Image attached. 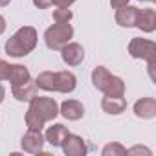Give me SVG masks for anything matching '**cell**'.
Wrapping results in <instances>:
<instances>
[{
	"label": "cell",
	"mask_w": 156,
	"mask_h": 156,
	"mask_svg": "<svg viewBox=\"0 0 156 156\" xmlns=\"http://www.w3.org/2000/svg\"><path fill=\"white\" fill-rule=\"evenodd\" d=\"M4 98H6V90H4V87L0 85V103L4 101Z\"/></svg>",
	"instance_id": "4316f807"
},
{
	"label": "cell",
	"mask_w": 156,
	"mask_h": 156,
	"mask_svg": "<svg viewBox=\"0 0 156 156\" xmlns=\"http://www.w3.org/2000/svg\"><path fill=\"white\" fill-rule=\"evenodd\" d=\"M8 75H9V62L0 59V81H8Z\"/></svg>",
	"instance_id": "44dd1931"
},
{
	"label": "cell",
	"mask_w": 156,
	"mask_h": 156,
	"mask_svg": "<svg viewBox=\"0 0 156 156\" xmlns=\"http://www.w3.org/2000/svg\"><path fill=\"white\" fill-rule=\"evenodd\" d=\"M134 28L145 31V33H152L156 30V11L152 8H145V9H138L136 15V24Z\"/></svg>",
	"instance_id": "9c48e42d"
},
{
	"label": "cell",
	"mask_w": 156,
	"mask_h": 156,
	"mask_svg": "<svg viewBox=\"0 0 156 156\" xmlns=\"http://www.w3.org/2000/svg\"><path fill=\"white\" fill-rule=\"evenodd\" d=\"M44 143H46L44 134L37 129H28V132L22 136V151L30 154H41Z\"/></svg>",
	"instance_id": "8992f818"
},
{
	"label": "cell",
	"mask_w": 156,
	"mask_h": 156,
	"mask_svg": "<svg viewBox=\"0 0 156 156\" xmlns=\"http://www.w3.org/2000/svg\"><path fill=\"white\" fill-rule=\"evenodd\" d=\"M68 136V129L61 123H53L51 127H48V130L44 132V140L51 145V147H61V143L64 141V138Z\"/></svg>",
	"instance_id": "5bb4252c"
},
{
	"label": "cell",
	"mask_w": 156,
	"mask_h": 156,
	"mask_svg": "<svg viewBox=\"0 0 156 156\" xmlns=\"http://www.w3.org/2000/svg\"><path fill=\"white\" fill-rule=\"evenodd\" d=\"M37 30L33 26L19 28L6 42V53L11 57H26L37 46Z\"/></svg>",
	"instance_id": "7a4b0ae2"
},
{
	"label": "cell",
	"mask_w": 156,
	"mask_h": 156,
	"mask_svg": "<svg viewBox=\"0 0 156 156\" xmlns=\"http://www.w3.org/2000/svg\"><path fill=\"white\" fill-rule=\"evenodd\" d=\"M92 83L105 96H123L125 94L123 79L118 75H112L105 66H96L92 70Z\"/></svg>",
	"instance_id": "3957f363"
},
{
	"label": "cell",
	"mask_w": 156,
	"mask_h": 156,
	"mask_svg": "<svg viewBox=\"0 0 156 156\" xmlns=\"http://www.w3.org/2000/svg\"><path fill=\"white\" fill-rule=\"evenodd\" d=\"M136 15H138V8L127 4L125 8L116 9V22L123 28H134L136 24Z\"/></svg>",
	"instance_id": "4fadbf2b"
},
{
	"label": "cell",
	"mask_w": 156,
	"mask_h": 156,
	"mask_svg": "<svg viewBox=\"0 0 156 156\" xmlns=\"http://www.w3.org/2000/svg\"><path fill=\"white\" fill-rule=\"evenodd\" d=\"M57 73V92L61 94H70L75 90L77 87V77L68 72V70H62V72H55Z\"/></svg>",
	"instance_id": "9a60e30c"
},
{
	"label": "cell",
	"mask_w": 156,
	"mask_h": 156,
	"mask_svg": "<svg viewBox=\"0 0 156 156\" xmlns=\"http://www.w3.org/2000/svg\"><path fill=\"white\" fill-rule=\"evenodd\" d=\"M127 4H130V0H110V6H112V9H119V8H125Z\"/></svg>",
	"instance_id": "d4e9b609"
},
{
	"label": "cell",
	"mask_w": 156,
	"mask_h": 156,
	"mask_svg": "<svg viewBox=\"0 0 156 156\" xmlns=\"http://www.w3.org/2000/svg\"><path fill=\"white\" fill-rule=\"evenodd\" d=\"M101 154H103V156H125V154H127V149H125L121 143L114 141V143L105 145L103 151H101Z\"/></svg>",
	"instance_id": "d6986e66"
},
{
	"label": "cell",
	"mask_w": 156,
	"mask_h": 156,
	"mask_svg": "<svg viewBox=\"0 0 156 156\" xmlns=\"http://www.w3.org/2000/svg\"><path fill=\"white\" fill-rule=\"evenodd\" d=\"M35 85H37V88H42L46 92H57V73L50 72V70L41 72L35 79Z\"/></svg>",
	"instance_id": "ac0fdd59"
},
{
	"label": "cell",
	"mask_w": 156,
	"mask_h": 156,
	"mask_svg": "<svg viewBox=\"0 0 156 156\" xmlns=\"http://www.w3.org/2000/svg\"><path fill=\"white\" fill-rule=\"evenodd\" d=\"M72 17H73V13L68 8H57V9H53V20L57 24H68L72 20Z\"/></svg>",
	"instance_id": "ffe728a7"
},
{
	"label": "cell",
	"mask_w": 156,
	"mask_h": 156,
	"mask_svg": "<svg viewBox=\"0 0 156 156\" xmlns=\"http://www.w3.org/2000/svg\"><path fill=\"white\" fill-rule=\"evenodd\" d=\"M134 114L141 119H152L156 116V99L154 98H141L134 103Z\"/></svg>",
	"instance_id": "8fae6325"
},
{
	"label": "cell",
	"mask_w": 156,
	"mask_h": 156,
	"mask_svg": "<svg viewBox=\"0 0 156 156\" xmlns=\"http://www.w3.org/2000/svg\"><path fill=\"white\" fill-rule=\"evenodd\" d=\"M101 108L107 114L118 116V114H121L127 108V101H125L123 96H105L103 101H101Z\"/></svg>",
	"instance_id": "7c38bea8"
},
{
	"label": "cell",
	"mask_w": 156,
	"mask_h": 156,
	"mask_svg": "<svg viewBox=\"0 0 156 156\" xmlns=\"http://www.w3.org/2000/svg\"><path fill=\"white\" fill-rule=\"evenodd\" d=\"M11 2V0H0V8H4V6H8Z\"/></svg>",
	"instance_id": "83f0119b"
},
{
	"label": "cell",
	"mask_w": 156,
	"mask_h": 156,
	"mask_svg": "<svg viewBox=\"0 0 156 156\" xmlns=\"http://www.w3.org/2000/svg\"><path fill=\"white\" fill-rule=\"evenodd\" d=\"M31 79V73L26 66L22 64H9V75H8V81L11 83V87L15 85H22L26 81Z\"/></svg>",
	"instance_id": "e0dca14e"
},
{
	"label": "cell",
	"mask_w": 156,
	"mask_h": 156,
	"mask_svg": "<svg viewBox=\"0 0 156 156\" xmlns=\"http://www.w3.org/2000/svg\"><path fill=\"white\" fill-rule=\"evenodd\" d=\"M59 116V103L53 98H44V96H33L30 99L28 112L24 116V121L28 129H37L42 130L44 123L53 121Z\"/></svg>",
	"instance_id": "6da1fadb"
},
{
	"label": "cell",
	"mask_w": 156,
	"mask_h": 156,
	"mask_svg": "<svg viewBox=\"0 0 156 156\" xmlns=\"http://www.w3.org/2000/svg\"><path fill=\"white\" fill-rule=\"evenodd\" d=\"M73 2H75V0H51V4L55 8H70Z\"/></svg>",
	"instance_id": "603a6c76"
},
{
	"label": "cell",
	"mask_w": 156,
	"mask_h": 156,
	"mask_svg": "<svg viewBox=\"0 0 156 156\" xmlns=\"http://www.w3.org/2000/svg\"><path fill=\"white\" fill-rule=\"evenodd\" d=\"M61 147H62V152L66 156H85L87 151H88L85 140L81 136H77V134H72V132H68V136L64 138Z\"/></svg>",
	"instance_id": "52a82bcc"
},
{
	"label": "cell",
	"mask_w": 156,
	"mask_h": 156,
	"mask_svg": "<svg viewBox=\"0 0 156 156\" xmlns=\"http://www.w3.org/2000/svg\"><path fill=\"white\" fill-rule=\"evenodd\" d=\"M59 114H62V118L70 121H77L85 116V107L77 99H66L59 105Z\"/></svg>",
	"instance_id": "30bf717a"
},
{
	"label": "cell",
	"mask_w": 156,
	"mask_h": 156,
	"mask_svg": "<svg viewBox=\"0 0 156 156\" xmlns=\"http://www.w3.org/2000/svg\"><path fill=\"white\" fill-rule=\"evenodd\" d=\"M61 57H62V61L68 66H77V64H81L83 59H85V50H83L81 44H77V42H68L66 46L61 48Z\"/></svg>",
	"instance_id": "ba28073f"
},
{
	"label": "cell",
	"mask_w": 156,
	"mask_h": 156,
	"mask_svg": "<svg viewBox=\"0 0 156 156\" xmlns=\"http://www.w3.org/2000/svg\"><path fill=\"white\" fill-rule=\"evenodd\" d=\"M140 2H154V0H140Z\"/></svg>",
	"instance_id": "f1b7e54d"
},
{
	"label": "cell",
	"mask_w": 156,
	"mask_h": 156,
	"mask_svg": "<svg viewBox=\"0 0 156 156\" xmlns=\"http://www.w3.org/2000/svg\"><path fill=\"white\" fill-rule=\"evenodd\" d=\"M129 53L134 59H152L156 57V44L149 39H141V37H134L129 42Z\"/></svg>",
	"instance_id": "5b68a950"
},
{
	"label": "cell",
	"mask_w": 156,
	"mask_h": 156,
	"mask_svg": "<svg viewBox=\"0 0 156 156\" xmlns=\"http://www.w3.org/2000/svg\"><path fill=\"white\" fill-rule=\"evenodd\" d=\"M127 154H147V156H152V151L147 149V147L136 145V147H132V149H127Z\"/></svg>",
	"instance_id": "7402d4cb"
},
{
	"label": "cell",
	"mask_w": 156,
	"mask_h": 156,
	"mask_svg": "<svg viewBox=\"0 0 156 156\" xmlns=\"http://www.w3.org/2000/svg\"><path fill=\"white\" fill-rule=\"evenodd\" d=\"M31 2H33V6L39 8V9H46V8L51 6V0H31Z\"/></svg>",
	"instance_id": "cb8c5ba5"
},
{
	"label": "cell",
	"mask_w": 156,
	"mask_h": 156,
	"mask_svg": "<svg viewBox=\"0 0 156 156\" xmlns=\"http://www.w3.org/2000/svg\"><path fill=\"white\" fill-rule=\"evenodd\" d=\"M4 31H6V19L0 15V35H2Z\"/></svg>",
	"instance_id": "484cf974"
},
{
	"label": "cell",
	"mask_w": 156,
	"mask_h": 156,
	"mask_svg": "<svg viewBox=\"0 0 156 156\" xmlns=\"http://www.w3.org/2000/svg\"><path fill=\"white\" fill-rule=\"evenodd\" d=\"M73 37V28L68 24H53L44 31V42L50 50H61L62 46H66Z\"/></svg>",
	"instance_id": "277c9868"
},
{
	"label": "cell",
	"mask_w": 156,
	"mask_h": 156,
	"mask_svg": "<svg viewBox=\"0 0 156 156\" xmlns=\"http://www.w3.org/2000/svg\"><path fill=\"white\" fill-rule=\"evenodd\" d=\"M11 92H13V98L17 101H30L35 94H37V85L30 79L22 85H15L11 87Z\"/></svg>",
	"instance_id": "2e32d148"
}]
</instances>
